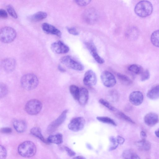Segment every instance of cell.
<instances>
[{
    "instance_id": "6da1fadb",
    "label": "cell",
    "mask_w": 159,
    "mask_h": 159,
    "mask_svg": "<svg viewBox=\"0 0 159 159\" xmlns=\"http://www.w3.org/2000/svg\"><path fill=\"white\" fill-rule=\"evenodd\" d=\"M153 10L152 3L148 1H141L135 5L134 11L135 13L141 17H145L150 16Z\"/></svg>"
},
{
    "instance_id": "7a4b0ae2",
    "label": "cell",
    "mask_w": 159,
    "mask_h": 159,
    "mask_svg": "<svg viewBox=\"0 0 159 159\" xmlns=\"http://www.w3.org/2000/svg\"><path fill=\"white\" fill-rule=\"evenodd\" d=\"M18 151L19 154L22 157H30L35 154L36 148L35 144L32 141H26L19 145Z\"/></svg>"
},
{
    "instance_id": "3957f363",
    "label": "cell",
    "mask_w": 159,
    "mask_h": 159,
    "mask_svg": "<svg viewBox=\"0 0 159 159\" xmlns=\"http://www.w3.org/2000/svg\"><path fill=\"white\" fill-rule=\"evenodd\" d=\"M20 82L22 87L28 90L35 89L39 83L37 76L32 73L27 74L23 75L21 78Z\"/></svg>"
},
{
    "instance_id": "277c9868",
    "label": "cell",
    "mask_w": 159,
    "mask_h": 159,
    "mask_svg": "<svg viewBox=\"0 0 159 159\" xmlns=\"http://www.w3.org/2000/svg\"><path fill=\"white\" fill-rule=\"evenodd\" d=\"M16 36V31L11 27L5 26L0 30V40L3 43H8L12 42L15 39Z\"/></svg>"
},
{
    "instance_id": "5b68a950",
    "label": "cell",
    "mask_w": 159,
    "mask_h": 159,
    "mask_svg": "<svg viewBox=\"0 0 159 159\" xmlns=\"http://www.w3.org/2000/svg\"><path fill=\"white\" fill-rule=\"evenodd\" d=\"M61 62L68 68L78 71L84 70L83 65L70 56H65L60 59Z\"/></svg>"
},
{
    "instance_id": "8992f818",
    "label": "cell",
    "mask_w": 159,
    "mask_h": 159,
    "mask_svg": "<svg viewBox=\"0 0 159 159\" xmlns=\"http://www.w3.org/2000/svg\"><path fill=\"white\" fill-rule=\"evenodd\" d=\"M42 107V103L40 101L33 99L29 100L26 103L25 106V109L29 114L35 115L40 111Z\"/></svg>"
},
{
    "instance_id": "52a82bcc",
    "label": "cell",
    "mask_w": 159,
    "mask_h": 159,
    "mask_svg": "<svg viewBox=\"0 0 159 159\" xmlns=\"http://www.w3.org/2000/svg\"><path fill=\"white\" fill-rule=\"evenodd\" d=\"M100 79L103 84L107 87H112L116 84V80L114 75L107 70L104 71L101 73Z\"/></svg>"
},
{
    "instance_id": "ba28073f",
    "label": "cell",
    "mask_w": 159,
    "mask_h": 159,
    "mask_svg": "<svg viewBox=\"0 0 159 159\" xmlns=\"http://www.w3.org/2000/svg\"><path fill=\"white\" fill-rule=\"evenodd\" d=\"M85 122V120L84 117H77L71 120L68 125V128L72 131L78 132L83 129Z\"/></svg>"
},
{
    "instance_id": "9c48e42d",
    "label": "cell",
    "mask_w": 159,
    "mask_h": 159,
    "mask_svg": "<svg viewBox=\"0 0 159 159\" xmlns=\"http://www.w3.org/2000/svg\"><path fill=\"white\" fill-rule=\"evenodd\" d=\"M68 111L67 109L64 110L59 117L49 125L47 128V131L48 133L50 134L54 132L65 121Z\"/></svg>"
},
{
    "instance_id": "30bf717a",
    "label": "cell",
    "mask_w": 159,
    "mask_h": 159,
    "mask_svg": "<svg viewBox=\"0 0 159 159\" xmlns=\"http://www.w3.org/2000/svg\"><path fill=\"white\" fill-rule=\"evenodd\" d=\"M97 77L95 73L91 70H89L85 73L83 79L84 85L88 86L95 85L97 83Z\"/></svg>"
},
{
    "instance_id": "8fae6325",
    "label": "cell",
    "mask_w": 159,
    "mask_h": 159,
    "mask_svg": "<svg viewBox=\"0 0 159 159\" xmlns=\"http://www.w3.org/2000/svg\"><path fill=\"white\" fill-rule=\"evenodd\" d=\"M52 51L55 53L64 54L69 51L68 47L61 41H58L52 43L51 46Z\"/></svg>"
},
{
    "instance_id": "7c38bea8",
    "label": "cell",
    "mask_w": 159,
    "mask_h": 159,
    "mask_svg": "<svg viewBox=\"0 0 159 159\" xmlns=\"http://www.w3.org/2000/svg\"><path fill=\"white\" fill-rule=\"evenodd\" d=\"M129 98L130 102L132 104L138 106L142 103L143 100V96L140 91H136L130 94Z\"/></svg>"
},
{
    "instance_id": "4fadbf2b",
    "label": "cell",
    "mask_w": 159,
    "mask_h": 159,
    "mask_svg": "<svg viewBox=\"0 0 159 159\" xmlns=\"http://www.w3.org/2000/svg\"><path fill=\"white\" fill-rule=\"evenodd\" d=\"M16 65V60L12 58H6L1 62V66L6 72L10 73L13 71L15 68Z\"/></svg>"
},
{
    "instance_id": "5bb4252c",
    "label": "cell",
    "mask_w": 159,
    "mask_h": 159,
    "mask_svg": "<svg viewBox=\"0 0 159 159\" xmlns=\"http://www.w3.org/2000/svg\"><path fill=\"white\" fill-rule=\"evenodd\" d=\"M85 45L89 50L91 55L95 60L98 63L102 64L104 63V61L102 58L98 53L96 48L91 42H89L85 43Z\"/></svg>"
},
{
    "instance_id": "9a60e30c",
    "label": "cell",
    "mask_w": 159,
    "mask_h": 159,
    "mask_svg": "<svg viewBox=\"0 0 159 159\" xmlns=\"http://www.w3.org/2000/svg\"><path fill=\"white\" fill-rule=\"evenodd\" d=\"M145 124L149 126H152L159 122V117L156 113L150 112L146 114L144 117Z\"/></svg>"
},
{
    "instance_id": "2e32d148",
    "label": "cell",
    "mask_w": 159,
    "mask_h": 159,
    "mask_svg": "<svg viewBox=\"0 0 159 159\" xmlns=\"http://www.w3.org/2000/svg\"><path fill=\"white\" fill-rule=\"evenodd\" d=\"M42 28L45 33L55 35L61 37V31L53 25L47 23H44L42 24Z\"/></svg>"
},
{
    "instance_id": "e0dca14e",
    "label": "cell",
    "mask_w": 159,
    "mask_h": 159,
    "mask_svg": "<svg viewBox=\"0 0 159 159\" xmlns=\"http://www.w3.org/2000/svg\"><path fill=\"white\" fill-rule=\"evenodd\" d=\"M89 98V91L84 87L80 89L78 101L79 103L82 105H85L87 102Z\"/></svg>"
},
{
    "instance_id": "ac0fdd59",
    "label": "cell",
    "mask_w": 159,
    "mask_h": 159,
    "mask_svg": "<svg viewBox=\"0 0 159 159\" xmlns=\"http://www.w3.org/2000/svg\"><path fill=\"white\" fill-rule=\"evenodd\" d=\"M147 97L152 100H155L159 98V84L153 86L148 91Z\"/></svg>"
},
{
    "instance_id": "d6986e66",
    "label": "cell",
    "mask_w": 159,
    "mask_h": 159,
    "mask_svg": "<svg viewBox=\"0 0 159 159\" xmlns=\"http://www.w3.org/2000/svg\"><path fill=\"white\" fill-rule=\"evenodd\" d=\"M13 126L16 131L19 133L25 131L27 127L25 122L20 120H15L13 122Z\"/></svg>"
},
{
    "instance_id": "ffe728a7",
    "label": "cell",
    "mask_w": 159,
    "mask_h": 159,
    "mask_svg": "<svg viewBox=\"0 0 159 159\" xmlns=\"http://www.w3.org/2000/svg\"><path fill=\"white\" fill-rule=\"evenodd\" d=\"M137 147L140 150L148 151L151 148L150 143L145 139H142L137 141L135 143Z\"/></svg>"
},
{
    "instance_id": "44dd1931",
    "label": "cell",
    "mask_w": 159,
    "mask_h": 159,
    "mask_svg": "<svg viewBox=\"0 0 159 159\" xmlns=\"http://www.w3.org/2000/svg\"><path fill=\"white\" fill-rule=\"evenodd\" d=\"M48 142L59 144L63 142V136L61 134H58L55 135H51L47 139Z\"/></svg>"
},
{
    "instance_id": "7402d4cb",
    "label": "cell",
    "mask_w": 159,
    "mask_h": 159,
    "mask_svg": "<svg viewBox=\"0 0 159 159\" xmlns=\"http://www.w3.org/2000/svg\"><path fill=\"white\" fill-rule=\"evenodd\" d=\"M47 16V14L45 12L39 11L31 16L29 19L31 21L35 22L42 20L45 18Z\"/></svg>"
},
{
    "instance_id": "603a6c76",
    "label": "cell",
    "mask_w": 159,
    "mask_h": 159,
    "mask_svg": "<svg viewBox=\"0 0 159 159\" xmlns=\"http://www.w3.org/2000/svg\"><path fill=\"white\" fill-rule=\"evenodd\" d=\"M31 134L35 136L38 138L42 141L46 143H48L47 139H45L42 135L40 129L38 127L32 128L30 130Z\"/></svg>"
},
{
    "instance_id": "cb8c5ba5",
    "label": "cell",
    "mask_w": 159,
    "mask_h": 159,
    "mask_svg": "<svg viewBox=\"0 0 159 159\" xmlns=\"http://www.w3.org/2000/svg\"><path fill=\"white\" fill-rule=\"evenodd\" d=\"M128 70L130 71L137 75H141L143 71V68L140 65L133 64L128 67Z\"/></svg>"
},
{
    "instance_id": "d4e9b609",
    "label": "cell",
    "mask_w": 159,
    "mask_h": 159,
    "mask_svg": "<svg viewBox=\"0 0 159 159\" xmlns=\"http://www.w3.org/2000/svg\"><path fill=\"white\" fill-rule=\"evenodd\" d=\"M151 41L153 45L159 47V30H155L152 33Z\"/></svg>"
},
{
    "instance_id": "484cf974",
    "label": "cell",
    "mask_w": 159,
    "mask_h": 159,
    "mask_svg": "<svg viewBox=\"0 0 159 159\" xmlns=\"http://www.w3.org/2000/svg\"><path fill=\"white\" fill-rule=\"evenodd\" d=\"M97 119L100 122L104 123L109 124L114 126H116L117 124L115 121L110 117L104 116H98Z\"/></svg>"
},
{
    "instance_id": "4316f807",
    "label": "cell",
    "mask_w": 159,
    "mask_h": 159,
    "mask_svg": "<svg viewBox=\"0 0 159 159\" xmlns=\"http://www.w3.org/2000/svg\"><path fill=\"white\" fill-rule=\"evenodd\" d=\"M69 90L73 98L78 100L80 91V89L78 87L74 85H71L69 87Z\"/></svg>"
},
{
    "instance_id": "83f0119b",
    "label": "cell",
    "mask_w": 159,
    "mask_h": 159,
    "mask_svg": "<svg viewBox=\"0 0 159 159\" xmlns=\"http://www.w3.org/2000/svg\"><path fill=\"white\" fill-rule=\"evenodd\" d=\"M117 76L119 80L125 84L129 85L132 83L131 80L126 75L118 73Z\"/></svg>"
},
{
    "instance_id": "f1b7e54d",
    "label": "cell",
    "mask_w": 159,
    "mask_h": 159,
    "mask_svg": "<svg viewBox=\"0 0 159 159\" xmlns=\"http://www.w3.org/2000/svg\"><path fill=\"white\" fill-rule=\"evenodd\" d=\"M99 102L111 111H115L116 110V109L114 107L111 105L107 101L104 99L102 98L100 99Z\"/></svg>"
},
{
    "instance_id": "f546056e",
    "label": "cell",
    "mask_w": 159,
    "mask_h": 159,
    "mask_svg": "<svg viewBox=\"0 0 159 159\" xmlns=\"http://www.w3.org/2000/svg\"><path fill=\"white\" fill-rule=\"evenodd\" d=\"M109 139L111 143V145L109 148L108 151H110L116 149L119 144L117 142L116 139L114 136H111Z\"/></svg>"
},
{
    "instance_id": "4dcf8cb0",
    "label": "cell",
    "mask_w": 159,
    "mask_h": 159,
    "mask_svg": "<svg viewBox=\"0 0 159 159\" xmlns=\"http://www.w3.org/2000/svg\"><path fill=\"white\" fill-rule=\"evenodd\" d=\"M117 114L121 119L124 120H125L132 124H135L134 121L123 112L121 111H119L118 112Z\"/></svg>"
},
{
    "instance_id": "1f68e13d",
    "label": "cell",
    "mask_w": 159,
    "mask_h": 159,
    "mask_svg": "<svg viewBox=\"0 0 159 159\" xmlns=\"http://www.w3.org/2000/svg\"><path fill=\"white\" fill-rule=\"evenodd\" d=\"M7 10L8 13L13 18L15 19L17 18V14L11 5H8L7 6Z\"/></svg>"
},
{
    "instance_id": "d6a6232c",
    "label": "cell",
    "mask_w": 159,
    "mask_h": 159,
    "mask_svg": "<svg viewBox=\"0 0 159 159\" xmlns=\"http://www.w3.org/2000/svg\"><path fill=\"white\" fill-rule=\"evenodd\" d=\"M8 89L7 86L4 84H0V98H2L5 96L8 93Z\"/></svg>"
},
{
    "instance_id": "836d02e7",
    "label": "cell",
    "mask_w": 159,
    "mask_h": 159,
    "mask_svg": "<svg viewBox=\"0 0 159 159\" xmlns=\"http://www.w3.org/2000/svg\"><path fill=\"white\" fill-rule=\"evenodd\" d=\"M150 73L148 70H143L141 74L140 80L142 81H145L148 80L150 77Z\"/></svg>"
},
{
    "instance_id": "e575fe53",
    "label": "cell",
    "mask_w": 159,
    "mask_h": 159,
    "mask_svg": "<svg viewBox=\"0 0 159 159\" xmlns=\"http://www.w3.org/2000/svg\"><path fill=\"white\" fill-rule=\"evenodd\" d=\"M7 152L5 148L3 146H0V159H6Z\"/></svg>"
},
{
    "instance_id": "d590c367",
    "label": "cell",
    "mask_w": 159,
    "mask_h": 159,
    "mask_svg": "<svg viewBox=\"0 0 159 159\" xmlns=\"http://www.w3.org/2000/svg\"><path fill=\"white\" fill-rule=\"evenodd\" d=\"M134 153L131 151L126 150L123 152L122 156L124 159H131Z\"/></svg>"
},
{
    "instance_id": "8d00e7d4",
    "label": "cell",
    "mask_w": 159,
    "mask_h": 159,
    "mask_svg": "<svg viewBox=\"0 0 159 159\" xmlns=\"http://www.w3.org/2000/svg\"><path fill=\"white\" fill-rule=\"evenodd\" d=\"M75 2L78 5L81 6H84L89 4L91 2V1L89 0H78L75 1Z\"/></svg>"
},
{
    "instance_id": "74e56055",
    "label": "cell",
    "mask_w": 159,
    "mask_h": 159,
    "mask_svg": "<svg viewBox=\"0 0 159 159\" xmlns=\"http://www.w3.org/2000/svg\"><path fill=\"white\" fill-rule=\"evenodd\" d=\"M67 29L68 32L71 34L74 35H77L79 34V32L75 27H68Z\"/></svg>"
},
{
    "instance_id": "f35d334b",
    "label": "cell",
    "mask_w": 159,
    "mask_h": 159,
    "mask_svg": "<svg viewBox=\"0 0 159 159\" xmlns=\"http://www.w3.org/2000/svg\"><path fill=\"white\" fill-rule=\"evenodd\" d=\"M64 148L69 156L72 157L75 155V152L68 147L65 146Z\"/></svg>"
},
{
    "instance_id": "ab89813d",
    "label": "cell",
    "mask_w": 159,
    "mask_h": 159,
    "mask_svg": "<svg viewBox=\"0 0 159 159\" xmlns=\"http://www.w3.org/2000/svg\"><path fill=\"white\" fill-rule=\"evenodd\" d=\"M0 16L2 18H6L7 17V14L6 11L3 9H0Z\"/></svg>"
},
{
    "instance_id": "60d3db41",
    "label": "cell",
    "mask_w": 159,
    "mask_h": 159,
    "mask_svg": "<svg viewBox=\"0 0 159 159\" xmlns=\"http://www.w3.org/2000/svg\"><path fill=\"white\" fill-rule=\"evenodd\" d=\"M1 132L3 133L8 134L12 132V129L9 127H4L1 129Z\"/></svg>"
},
{
    "instance_id": "b9f144b4",
    "label": "cell",
    "mask_w": 159,
    "mask_h": 159,
    "mask_svg": "<svg viewBox=\"0 0 159 159\" xmlns=\"http://www.w3.org/2000/svg\"><path fill=\"white\" fill-rule=\"evenodd\" d=\"M116 141L119 144L122 145L125 142V139L122 137L118 135L117 137Z\"/></svg>"
},
{
    "instance_id": "7bdbcfd3",
    "label": "cell",
    "mask_w": 159,
    "mask_h": 159,
    "mask_svg": "<svg viewBox=\"0 0 159 159\" xmlns=\"http://www.w3.org/2000/svg\"><path fill=\"white\" fill-rule=\"evenodd\" d=\"M140 136L142 139H145L147 137L146 133L143 131H142L140 133Z\"/></svg>"
},
{
    "instance_id": "ee69618b",
    "label": "cell",
    "mask_w": 159,
    "mask_h": 159,
    "mask_svg": "<svg viewBox=\"0 0 159 159\" xmlns=\"http://www.w3.org/2000/svg\"><path fill=\"white\" fill-rule=\"evenodd\" d=\"M58 68L59 70L61 72H64L66 71L60 65L58 66Z\"/></svg>"
},
{
    "instance_id": "f6af8a7d",
    "label": "cell",
    "mask_w": 159,
    "mask_h": 159,
    "mask_svg": "<svg viewBox=\"0 0 159 159\" xmlns=\"http://www.w3.org/2000/svg\"><path fill=\"white\" fill-rule=\"evenodd\" d=\"M131 159H141L137 154L134 153L132 156Z\"/></svg>"
},
{
    "instance_id": "bcb514c9",
    "label": "cell",
    "mask_w": 159,
    "mask_h": 159,
    "mask_svg": "<svg viewBox=\"0 0 159 159\" xmlns=\"http://www.w3.org/2000/svg\"><path fill=\"white\" fill-rule=\"evenodd\" d=\"M72 159H86L84 157L79 156L74 157Z\"/></svg>"
},
{
    "instance_id": "7dc6e473",
    "label": "cell",
    "mask_w": 159,
    "mask_h": 159,
    "mask_svg": "<svg viewBox=\"0 0 159 159\" xmlns=\"http://www.w3.org/2000/svg\"><path fill=\"white\" fill-rule=\"evenodd\" d=\"M155 133L156 136L159 139V128L155 131Z\"/></svg>"
}]
</instances>
